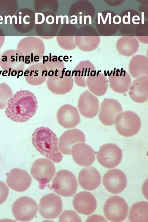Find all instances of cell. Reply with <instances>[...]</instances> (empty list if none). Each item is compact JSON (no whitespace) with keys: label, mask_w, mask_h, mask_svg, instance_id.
<instances>
[{"label":"cell","mask_w":148,"mask_h":222,"mask_svg":"<svg viewBox=\"0 0 148 222\" xmlns=\"http://www.w3.org/2000/svg\"><path fill=\"white\" fill-rule=\"evenodd\" d=\"M38 107L35 95L29 90H21L17 91L9 99L5 113L12 121L24 123L35 114Z\"/></svg>","instance_id":"1"},{"label":"cell","mask_w":148,"mask_h":222,"mask_svg":"<svg viewBox=\"0 0 148 222\" xmlns=\"http://www.w3.org/2000/svg\"><path fill=\"white\" fill-rule=\"evenodd\" d=\"M32 140L36 149L44 156L56 163L62 160L63 156L58 149V138L50 128H37L32 135Z\"/></svg>","instance_id":"2"},{"label":"cell","mask_w":148,"mask_h":222,"mask_svg":"<svg viewBox=\"0 0 148 222\" xmlns=\"http://www.w3.org/2000/svg\"><path fill=\"white\" fill-rule=\"evenodd\" d=\"M63 70L56 71L51 76H48L46 81L47 87L52 93L62 95L71 91L74 85V79L71 71Z\"/></svg>","instance_id":"3"},{"label":"cell","mask_w":148,"mask_h":222,"mask_svg":"<svg viewBox=\"0 0 148 222\" xmlns=\"http://www.w3.org/2000/svg\"><path fill=\"white\" fill-rule=\"evenodd\" d=\"M78 184L74 175L66 170H61L56 174L52 188L57 194L65 197H70L76 193Z\"/></svg>","instance_id":"4"},{"label":"cell","mask_w":148,"mask_h":222,"mask_svg":"<svg viewBox=\"0 0 148 222\" xmlns=\"http://www.w3.org/2000/svg\"><path fill=\"white\" fill-rule=\"evenodd\" d=\"M115 121L118 132L126 137H131L137 134L141 126L139 117L131 111H125L119 114L116 117Z\"/></svg>","instance_id":"5"},{"label":"cell","mask_w":148,"mask_h":222,"mask_svg":"<svg viewBox=\"0 0 148 222\" xmlns=\"http://www.w3.org/2000/svg\"><path fill=\"white\" fill-rule=\"evenodd\" d=\"M30 171L33 177L38 182L39 187L43 189L52 180L56 172V168L50 160L39 158L33 163Z\"/></svg>","instance_id":"6"},{"label":"cell","mask_w":148,"mask_h":222,"mask_svg":"<svg viewBox=\"0 0 148 222\" xmlns=\"http://www.w3.org/2000/svg\"><path fill=\"white\" fill-rule=\"evenodd\" d=\"M128 205L122 197L118 196L110 197L103 207L104 215L110 221L120 222L126 218L128 211Z\"/></svg>","instance_id":"7"},{"label":"cell","mask_w":148,"mask_h":222,"mask_svg":"<svg viewBox=\"0 0 148 222\" xmlns=\"http://www.w3.org/2000/svg\"><path fill=\"white\" fill-rule=\"evenodd\" d=\"M38 209L35 201L27 196L19 198L14 203L12 208L15 219L21 221H28L33 219L36 215Z\"/></svg>","instance_id":"8"},{"label":"cell","mask_w":148,"mask_h":222,"mask_svg":"<svg viewBox=\"0 0 148 222\" xmlns=\"http://www.w3.org/2000/svg\"><path fill=\"white\" fill-rule=\"evenodd\" d=\"M122 151L115 144L108 143L103 145L97 153V158L99 162L108 169L116 167L121 162Z\"/></svg>","instance_id":"9"},{"label":"cell","mask_w":148,"mask_h":222,"mask_svg":"<svg viewBox=\"0 0 148 222\" xmlns=\"http://www.w3.org/2000/svg\"><path fill=\"white\" fill-rule=\"evenodd\" d=\"M38 210L44 218L53 219L57 217L62 210V203L60 197L53 193L43 196L40 199Z\"/></svg>","instance_id":"10"},{"label":"cell","mask_w":148,"mask_h":222,"mask_svg":"<svg viewBox=\"0 0 148 222\" xmlns=\"http://www.w3.org/2000/svg\"><path fill=\"white\" fill-rule=\"evenodd\" d=\"M127 182V177L124 173L117 169L108 171L103 178V183L105 188L114 194L122 192L126 186Z\"/></svg>","instance_id":"11"},{"label":"cell","mask_w":148,"mask_h":222,"mask_svg":"<svg viewBox=\"0 0 148 222\" xmlns=\"http://www.w3.org/2000/svg\"><path fill=\"white\" fill-rule=\"evenodd\" d=\"M122 111L121 104L117 100L105 98L101 103L99 118L104 125H112L114 124L116 116Z\"/></svg>","instance_id":"12"},{"label":"cell","mask_w":148,"mask_h":222,"mask_svg":"<svg viewBox=\"0 0 148 222\" xmlns=\"http://www.w3.org/2000/svg\"><path fill=\"white\" fill-rule=\"evenodd\" d=\"M99 107L98 99L88 90H86L80 95L77 107L82 116L89 118L95 117L97 114Z\"/></svg>","instance_id":"13"},{"label":"cell","mask_w":148,"mask_h":222,"mask_svg":"<svg viewBox=\"0 0 148 222\" xmlns=\"http://www.w3.org/2000/svg\"><path fill=\"white\" fill-rule=\"evenodd\" d=\"M6 182L12 189L20 192L26 190L32 182L31 177L26 171L14 168L7 174Z\"/></svg>","instance_id":"14"},{"label":"cell","mask_w":148,"mask_h":222,"mask_svg":"<svg viewBox=\"0 0 148 222\" xmlns=\"http://www.w3.org/2000/svg\"><path fill=\"white\" fill-rule=\"evenodd\" d=\"M85 142L84 133L78 129H73L67 130L62 134L59 139L58 147L62 153L70 155L71 149L74 145Z\"/></svg>","instance_id":"15"},{"label":"cell","mask_w":148,"mask_h":222,"mask_svg":"<svg viewBox=\"0 0 148 222\" xmlns=\"http://www.w3.org/2000/svg\"><path fill=\"white\" fill-rule=\"evenodd\" d=\"M57 121L62 127L67 129L75 127L80 122V116L76 107L69 104H65L58 110Z\"/></svg>","instance_id":"16"},{"label":"cell","mask_w":148,"mask_h":222,"mask_svg":"<svg viewBox=\"0 0 148 222\" xmlns=\"http://www.w3.org/2000/svg\"><path fill=\"white\" fill-rule=\"evenodd\" d=\"M73 205L75 210L79 213L89 215L95 210L97 202L95 196L90 193L83 191L74 196Z\"/></svg>","instance_id":"17"},{"label":"cell","mask_w":148,"mask_h":222,"mask_svg":"<svg viewBox=\"0 0 148 222\" xmlns=\"http://www.w3.org/2000/svg\"><path fill=\"white\" fill-rule=\"evenodd\" d=\"M71 154L74 161L82 166L90 165L95 159L94 151L89 145L84 143L74 145L71 149Z\"/></svg>","instance_id":"18"},{"label":"cell","mask_w":148,"mask_h":222,"mask_svg":"<svg viewBox=\"0 0 148 222\" xmlns=\"http://www.w3.org/2000/svg\"><path fill=\"white\" fill-rule=\"evenodd\" d=\"M109 85L114 92L124 93L128 90L131 84L129 73L125 70L118 69L112 71L108 76Z\"/></svg>","instance_id":"19"},{"label":"cell","mask_w":148,"mask_h":222,"mask_svg":"<svg viewBox=\"0 0 148 222\" xmlns=\"http://www.w3.org/2000/svg\"><path fill=\"white\" fill-rule=\"evenodd\" d=\"M78 180L80 186L88 190H93L101 183V177L99 171L94 167L88 166L82 169L80 172Z\"/></svg>","instance_id":"20"},{"label":"cell","mask_w":148,"mask_h":222,"mask_svg":"<svg viewBox=\"0 0 148 222\" xmlns=\"http://www.w3.org/2000/svg\"><path fill=\"white\" fill-rule=\"evenodd\" d=\"M46 66L43 63L32 65L26 69L23 73L27 83L32 86L40 85L46 80L48 77Z\"/></svg>","instance_id":"21"},{"label":"cell","mask_w":148,"mask_h":222,"mask_svg":"<svg viewBox=\"0 0 148 222\" xmlns=\"http://www.w3.org/2000/svg\"><path fill=\"white\" fill-rule=\"evenodd\" d=\"M108 81L103 74L96 71H92L86 80V85L89 90L98 96H101L106 92Z\"/></svg>","instance_id":"22"},{"label":"cell","mask_w":148,"mask_h":222,"mask_svg":"<svg viewBox=\"0 0 148 222\" xmlns=\"http://www.w3.org/2000/svg\"><path fill=\"white\" fill-rule=\"evenodd\" d=\"M129 95L136 102L143 103L147 101L148 98V76L134 80L130 87Z\"/></svg>","instance_id":"23"},{"label":"cell","mask_w":148,"mask_h":222,"mask_svg":"<svg viewBox=\"0 0 148 222\" xmlns=\"http://www.w3.org/2000/svg\"><path fill=\"white\" fill-rule=\"evenodd\" d=\"M95 70V67L89 62L80 63L75 68L72 73L75 84L79 87H86L87 86L86 80L88 77Z\"/></svg>","instance_id":"24"},{"label":"cell","mask_w":148,"mask_h":222,"mask_svg":"<svg viewBox=\"0 0 148 222\" xmlns=\"http://www.w3.org/2000/svg\"><path fill=\"white\" fill-rule=\"evenodd\" d=\"M129 219L132 222H148V202L142 201L134 204L130 208Z\"/></svg>","instance_id":"25"},{"label":"cell","mask_w":148,"mask_h":222,"mask_svg":"<svg viewBox=\"0 0 148 222\" xmlns=\"http://www.w3.org/2000/svg\"><path fill=\"white\" fill-rule=\"evenodd\" d=\"M129 71L132 77L135 78L148 76L147 59L141 56L134 57L130 63Z\"/></svg>","instance_id":"26"},{"label":"cell","mask_w":148,"mask_h":222,"mask_svg":"<svg viewBox=\"0 0 148 222\" xmlns=\"http://www.w3.org/2000/svg\"><path fill=\"white\" fill-rule=\"evenodd\" d=\"M13 95L12 90L5 82L0 83V110L7 107L9 99Z\"/></svg>","instance_id":"27"},{"label":"cell","mask_w":148,"mask_h":222,"mask_svg":"<svg viewBox=\"0 0 148 222\" xmlns=\"http://www.w3.org/2000/svg\"><path fill=\"white\" fill-rule=\"evenodd\" d=\"M59 222H81L78 215L74 211L66 210L64 211L60 216Z\"/></svg>","instance_id":"28"},{"label":"cell","mask_w":148,"mask_h":222,"mask_svg":"<svg viewBox=\"0 0 148 222\" xmlns=\"http://www.w3.org/2000/svg\"><path fill=\"white\" fill-rule=\"evenodd\" d=\"M9 189L6 184L0 181V205L6 200L9 194Z\"/></svg>","instance_id":"29"},{"label":"cell","mask_w":148,"mask_h":222,"mask_svg":"<svg viewBox=\"0 0 148 222\" xmlns=\"http://www.w3.org/2000/svg\"><path fill=\"white\" fill-rule=\"evenodd\" d=\"M45 20L44 14L40 12L35 13V24H41L44 23Z\"/></svg>","instance_id":"30"},{"label":"cell","mask_w":148,"mask_h":222,"mask_svg":"<svg viewBox=\"0 0 148 222\" xmlns=\"http://www.w3.org/2000/svg\"><path fill=\"white\" fill-rule=\"evenodd\" d=\"M102 220L103 221H106L105 219L102 216L97 215V218H96L95 215H93L89 217L87 219L86 221H90L91 220Z\"/></svg>","instance_id":"31"},{"label":"cell","mask_w":148,"mask_h":222,"mask_svg":"<svg viewBox=\"0 0 148 222\" xmlns=\"http://www.w3.org/2000/svg\"><path fill=\"white\" fill-rule=\"evenodd\" d=\"M54 21V18L53 16L49 15L46 17V22L48 24H53Z\"/></svg>","instance_id":"32"},{"label":"cell","mask_w":148,"mask_h":222,"mask_svg":"<svg viewBox=\"0 0 148 222\" xmlns=\"http://www.w3.org/2000/svg\"><path fill=\"white\" fill-rule=\"evenodd\" d=\"M73 17L75 18V24H77V17L76 15H73L71 16V18H72Z\"/></svg>","instance_id":"33"},{"label":"cell","mask_w":148,"mask_h":222,"mask_svg":"<svg viewBox=\"0 0 148 222\" xmlns=\"http://www.w3.org/2000/svg\"><path fill=\"white\" fill-rule=\"evenodd\" d=\"M27 17H28L29 18V16L27 15V16H25L23 18L24 23L25 24H29V22H26L25 21V18Z\"/></svg>","instance_id":"34"},{"label":"cell","mask_w":148,"mask_h":222,"mask_svg":"<svg viewBox=\"0 0 148 222\" xmlns=\"http://www.w3.org/2000/svg\"><path fill=\"white\" fill-rule=\"evenodd\" d=\"M65 17L66 18V24H68L69 23V18L68 17V16L67 15H65L63 16V18Z\"/></svg>","instance_id":"35"},{"label":"cell","mask_w":148,"mask_h":222,"mask_svg":"<svg viewBox=\"0 0 148 222\" xmlns=\"http://www.w3.org/2000/svg\"><path fill=\"white\" fill-rule=\"evenodd\" d=\"M61 18V24H64V20H63V16H62V15H60L59 16H58V18Z\"/></svg>","instance_id":"36"},{"label":"cell","mask_w":148,"mask_h":222,"mask_svg":"<svg viewBox=\"0 0 148 222\" xmlns=\"http://www.w3.org/2000/svg\"><path fill=\"white\" fill-rule=\"evenodd\" d=\"M56 24H58V16L56 15Z\"/></svg>","instance_id":"37"},{"label":"cell","mask_w":148,"mask_h":222,"mask_svg":"<svg viewBox=\"0 0 148 222\" xmlns=\"http://www.w3.org/2000/svg\"><path fill=\"white\" fill-rule=\"evenodd\" d=\"M79 24H82V16H79Z\"/></svg>","instance_id":"38"},{"label":"cell","mask_w":148,"mask_h":222,"mask_svg":"<svg viewBox=\"0 0 148 222\" xmlns=\"http://www.w3.org/2000/svg\"><path fill=\"white\" fill-rule=\"evenodd\" d=\"M73 21H75V19H71V20H70V23L71 24H75V22L74 23H73Z\"/></svg>","instance_id":"39"},{"label":"cell","mask_w":148,"mask_h":222,"mask_svg":"<svg viewBox=\"0 0 148 222\" xmlns=\"http://www.w3.org/2000/svg\"><path fill=\"white\" fill-rule=\"evenodd\" d=\"M86 16H84V24H86Z\"/></svg>","instance_id":"40"},{"label":"cell","mask_w":148,"mask_h":222,"mask_svg":"<svg viewBox=\"0 0 148 222\" xmlns=\"http://www.w3.org/2000/svg\"><path fill=\"white\" fill-rule=\"evenodd\" d=\"M82 13L81 12H80L79 14H82Z\"/></svg>","instance_id":"41"},{"label":"cell","mask_w":148,"mask_h":222,"mask_svg":"<svg viewBox=\"0 0 148 222\" xmlns=\"http://www.w3.org/2000/svg\"></svg>","instance_id":"42"}]
</instances>
